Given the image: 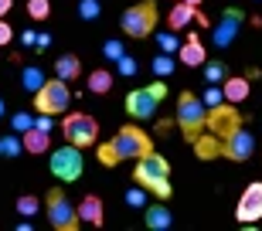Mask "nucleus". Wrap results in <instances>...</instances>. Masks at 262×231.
<instances>
[{"label": "nucleus", "mask_w": 262, "mask_h": 231, "mask_svg": "<svg viewBox=\"0 0 262 231\" xmlns=\"http://www.w3.org/2000/svg\"><path fill=\"white\" fill-rule=\"evenodd\" d=\"M191 146H194L198 160H214V156H222V136L208 133V129H204V133L198 136V140H194Z\"/></svg>", "instance_id": "20"}, {"label": "nucleus", "mask_w": 262, "mask_h": 231, "mask_svg": "<svg viewBox=\"0 0 262 231\" xmlns=\"http://www.w3.org/2000/svg\"><path fill=\"white\" fill-rule=\"evenodd\" d=\"M170 126H177V123H170V119H160V123H157V133L167 136V133H170Z\"/></svg>", "instance_id": "38"}, {"label": "nucleus", "mask_w": 262, "mask_h": 231, "mask_svg": "<svg viewBox=\"0 0 262 231\" xmlns=\"http://www.w3.org/2000/svg\"><path fill=\"white\" fill-rule=\"evenodd\" d=\"M174 123L181 126V133H184L187 143H194L198 136L208 129V106H204V99H198L194 92H181V96H177Z\"/></svg>", "instance_id": "3"}, {"label": "nucleus", "mask_w": 262, "mask_h": 231, "mask_svg": "<svg viewBox=\"0 0 262 231\" xmlns=\"http://www.w3.org/2000/svg\"><path fill=\"white\" fill-rule=\"evenodd\" d=\"M157 0H140V4H133V7L123 10V17H119V28H123V34L133 41H143L154 34L157 28Z\"/></svg>", "instance_id": "5"}, {"label": "nucleus", "mask_w": 262, "mask_h": 231, "mask_svg": "<svg viewBox=\"0 0 262 231\" xmlns=\"http://www.w3.org/2000/svg\"><path fill=\"white\" fill-rule=\"evenodd\" d=\"M4 112H7V106H4V99H0V115H4Z\"/></svg>", "instance_id": "42"}, {"label": "nucleus", "mask_w": 262, "mask_h": 231, "mask_svg": "<svg viewBox=\"0 0 262 231\" xmlns=\"http://www.w3.org/2000/svg\"><path fill=\"white\" fill-rule=\"evenodd\" d=\"M55 75L65 78V82H75V78L82 75V61H78V55H61L58 61H55Z\"/></svg>", "instance_id": "22"}, {"label": "nucleus", "mask_w": 262, "mask_h": 231, "mask_svg": "<svg viewBox=\"0 0 262 231\" xmlns=\"http://www.w3.org/2000/svg\"><path fill=\"white\" fill-rule=\"evenodd\" d=\"M10 7H14V0H0V17H7Z\"/></svg>", "instance_id": "40"}, {"label": "nucleus", "mask_w": 262, "mask_h": 231, "mask_svg": "<svg viewBox=\"0 0 262 231\" xmlns=\"http://www.w3.org/2000/svg\"><path fill=\"white\" fill-rule=\"evenodd\" d=\"M222 99H225V92L218 85H208V88H204V106H208V109H211V106H222Z\"/></svg>", "instance_id": "35"}, {"label": "nucleus", "mask_w": 262, "mask_h": 231, "mask_svg": "<svg viewBox=\"0 0 262 231\" xmlns=\"http://www.w3.org/2000/svg\"><path fill=\"white\" fill-rule=\"evenodd\" d=\"M14 207H17V214H24V218H34V211H38L41 204H38V197H34V194H20Z\"/></svg>", "instance_id": "28"}, {"label": "nucleus", "mask_w": 262, "mask_h": 231, "mask_svg": "<svg viewBox=\"0 0 262 231\" xmlns=\"http://www.w3.org/2000/svg\"><path fill=\"white\" fill-rule=\"evenodd\" d=\"M45 214H48V224L55 231H78L82 228V214L72 201H68V194L61 187H51L45 194Z\"/></svg>", "instance_id": "4"}, {"label": "nucleus", "mask_w": 262, "mask_h": 231, "mask_svg": "<svg viewBox=\"0 0 262 231\" xmlns=\"http://www.w3.org/2000/svg\"><path fill=\"white\" fill-rule=\"evenodd\" d=\"M252 153H255V136L249 133L245 126H238L228 140H222V156L232 160V164H245Z\"/></svg>", "instance_id": "12"}, {"label": "nucleus", "mask_w": 262, "mask_h": 231, "mask_svg": "<svg viewBox=\"0 0 262 231\" xmlns=\"http://www.w3.org/2000/svg\"><path fill=\"white\" fill-rule=\"evenodd\" d=\"M143 224L150 231H167V228H170V224H174V214L167 211V201L146 204V207H143Z\"/></svg>", "instance_id": "16"}, {"label": "nucleus", "mask_w": 262, "mask_h": 231, "mask_svg": "<svg viewBox=\"0 0 262 231\" xmlns=\"http://www.w3.org/2000/svg\"><path fill=\"white\" fill-rule=\"evenodd\" d=\"M61 133H65L68 143L82 146V150H89V146L99 143V123L92 119V115H85V112H68L65 123H61Z\"/></svg>", "instance_id": "9"}, {"label": "nucleus", "mask_w": 262, "mask_h": 231, "mask_svg": "<svg viewBox=\"0 0 262 231\" xmlns=\"http://www.w3.org/2000/svg\"><path fill=\"white\" fill-rule=\"evenodd\" d=\"M85 88H89V92H96V96H106V92H113V72H106V68L89 72Z\"/></svg>", "instance_id": "21"}, {"label": "nucleus", "mask_w": 262, "mask_h": 231, "mask_svg": "<svg viewBox=\"0 0 262 231\" xmlns=\"http://www.w3.org/2000/svg\"><path fill=\"white\" fill-rule=\"evenodd\" d=\"M133 183H140L143 191H150L157 201H170L174 197V187H170V164H167V156H160L157 150L140 156L136 160V170H133Z\"/></svg>", "instance_id": "2"}, {"label": "nucleus", "mask_w": 262, "mask_h": 231, "mask_svg": "<svg viewBox=\"0 0 262 231\" xmlns=\"http://www.w3.org/2000/svg\"><path fill=\"white\" fill-rule=\"evenodd\" d=\"M48 167H51V177L61 183H72L82 177V170H85V160H82V146L75 143H65L58 146V150H51L48 153Z\"/></svg>", "instance_id": "7"}, {"label": "nucleus", "mask_w": 262, "mask_h": 231, "mask_svg": "<svg viewBox=\"0 0 262 231\" xmlns=\"http://www.w3.org/2000/svg\"><path fill=\"white\" fill-rule=\"evenodd\" d=\"M72 106V88H68L65 78H48L45 85L34 92V109L38 112H48V115H58V112H68Z\"/></svg>", "instance_id": "8"}, {"label": "nucleus", "mask_w": 262, "mask_h": 231, "mask_svg": "<svg viewBox=\"0 0 262 231\" xmlns=\"http://www.w3.org/2000/svg\"><path fill=\"white\" fill-rule=\"evenodd\" d=\"M102 55H106V58H113V61H119V58L126 55V48H123V41H116V38H109L106 44H102Z\"/></svg>", "instance_id": "33"}, {"label": "nucleus", "mask_w": 262, "mask_h": 231, "mask_svg": "<svg viewBox=\"0 0 262 231\" xmlns=\"http://www.w3.org/2000/svg\"><path fill=\"white\" fill-rule=\"evenodd\" d=\"M249 75H228L222 82V92H225V99H228V102H235V106H238V102H245V99H249Z\"/></svg>", "instance_id": "19"}, {"label": "nucleus", "mask_w": 262, "mask_h": 231, "mask_svg": "<svg viewBox=\"0 0 262 231\" xmlns=\"http://www.w3.org/2000/svg\"><path fill=\"white\" fill-rule=\"evenodd\" d=\"M235 218L242 224H255L262 218V180L249 183L238 197V207H235Z\"/></svg>", "instance_id": "13"}, {"label": "nucleus", "mask_w": 262, "mask_h": 231, "mask_svg": "<svg viewBox=\"0 0 262 231\" xmlns=\"http://www.w3.org/2000/svg\"><path fill=\"white\" fill-rule=\"evenodd\" d=\"M78 14H82V20H99L102 4H99V0H82V4H78Z\"/></svg>", "instance_id": "30"}, {"label": "nucleus", "mask_w": 262, "mask_h": 231, "mask_svg": "<svg viewBox=\"0 0 262 231\" xmlns=\"http://www.w3.org/2000/svg\"><path fill=\"white\" fill-rule=\"evenodd\" d=\"M78 214H82V224L102 228V221H106V214H102V197L85 194V197H82V204H78Z\"/></svg>", "instance_id": "17"}, {"label": "nucleus", "mask_w": 262, "mask_h": 231, "mask_svg": "<svg viewBox=\"0 0 262 231\" xmlns=\"http://www.w3.org/2000/svg\"><path fill=\"white\" fill-rule=\"evenodd\" d=\"M48 44H51V34H45V31H41V34H38V44H34V51H45Z\"/></svg>", "instance_id": "37"}, {"label": "nucleus", "mask_w": 262, "mask_h": 231, "mask_svg": "<svg viewBox=\"0 0 262 231\" xmlns=\"http://www.w3.org/2000/svg\"><path fill=\"white\" fill-rule=\"evenodd\" d=\"M238 126H245V119H242V112L235 109V102H228V99H225L222 106H211V109H208V133L228 140Z\"/></svg>", "instance_id": "10"}, {"label": "nucleus", "mask_w": 262, "mask_h": 231, "mask_svg": "<svg viewBox=\"0 0 262 231\" xmlns=\"http://www.w3.org/2000/svg\"><path fill=\"white\" fill-rule=\"evenodd\" d=\"M24 44H28V48H34V44H38V34H34V31H24Z\"/></svg>", "instance_id": "39"}, {"label": "nucleus", "mask_w": 262, "mask_h": 231, "mask_svg": "<svg viewBox=\"0 0 262 231\" xmlns=\"http://www.w3.org/2000/svg\"><path fill=\"white\" fill-rule=\"evenodd\" d=\"M10 41H14V28L0 17V48H4V44H10Z\"/></svg>", "instance_id": "36"}, {"label": "nucleus", "mask_w": 262, "mask_h": 231, "mask_svg": "<svg viewBox=\"0 0 262 231\" xmlns=\"http://www.w3.org/2000/svg\"><path fill=\"white\" fill-rule=\"evenodd\" d=\"M225 78H228L225 61H204V82H208V85H222Z\"/></svg>", "instance_id": "24"}, {"label": "nucleus", "mask_w": 262, "mask_h": 231, "mask_svg": "<svg viewBox=\"0 0 262 231\" xmlns=\"http://www.w3.org/2000/svg\"><path fill=\"white\" fill-rule=\"evenodd\" d=\"M24 153V136L20 133H14V129H10L7 136H0V156H20Z\"/></svg>", "instance_id": "23"}, {"label": "nucleus", "mask_w": 262, "mask_h": 231, "mask_svg": "<svg viewBox=\"0 0 262 231\" xmlns=\"http://www.w3.org/2000/svg\"><path fill=\"white\" fill-rule=\"evenodd\" d=\"M154 150V140L140 126H119L109 143L99 146V164L102 167H119L123 160H140Z\"/></svg>", "instance_id": "1"}, {"label": "nucleus", "mask_w": 262, "mask_h": 231, "mask_svg": "<svg viewBox=\"0 0 262 231\" xmlns=\"http://www.w3.org/2000/svg\"><path fill=\"white\" fill-rule=\"evenodd\" d=\"M136 65H140V61H136L133 55H123V58L116 61V72H119L123 78H129V75H136Z\"/></svg>", "instance_id": "34"}, {"label": "nucleus", "mask_w": 262, "mask_h": 231, "mask_svg": "<svg viewBox=\"0 0 262 231\" xmlns=\"http://www.w3.org/2000/svg\"><path fill=\"white\" fill-rule=\"evenodd\" d=\"M24 136V153L31 156H41V153H51V133H45V129H38V126H31Z\"/></svg>", "instance_id": "18"}, {"label": "nucleus", "mask_w": 262, "mask_h": 231, "mask_svg": "<svg viewBox=\"0 0 262 231\" xmlns=\"http://www.w3.org/2000/svg\"><path fill=\"white\" fill-rule=\"evenodd\" d=\"M45 82H48V78H45V72H41V68H24V72H20V85L28 88V92H38L41 85H45Z\"/></svg>", "instance_id": "25"}, {"label": "nucleus", "mask_w": 262, "mask_h": 231, "mask_svg": "<svg viewBox=\"0 0 262 231\" xmlns=\"http://www.w3.org/2000/svg\"><path fill=\"white\" fill-rule=\"evenodd\" d=\"M242 20H245V10H242V7H225V10H222V20L211 28L214 48H218V51L232 48L235 38H238V31H242Z\"/></svg>", "instance_id": "11"}, {"label": "nucleus", "mask_w": 262, "mask_h": 231, "mask_svg": "<svg viewBox=\"0 0 262 231\" xmlns=\"http://www.w3.org/2000/svg\"><path fill=\"white\" fill-rule=\"evenodd\" d=\"M51 14V4L48 0H28V17L31 20H45Z\"/></svg>", "instance_id": "29"}, {"label": "nucleus", "mask_w": 262, "mask_h": 231, "mask_svg": "<svg viewBox=\"0 0 262 231\" xmlns=\"http://www.w3.org/2000/svg\"><path fill=\"white\" fill-rule=\"evenodd\" d=\"M31 126H34L31 112H14V115H10V129H14V133H28Z\"/></svg>", "instance_id": "32"}, {"label": "nucleus", "mask_w": 262, "mask_h": 231, "mask_svg": "<svg viewBox=\"0 0 262 231\" xmlns=\"http://www.w3.org/2000/svg\"><path fill=\"white\" fill-rule=\"evenodd\" d=\"M181 44H184V41H177V34H174V31H164V34H157V48H160V51H167V55L181 51Z\"/></svg>", "instance_id": "27"}, {"label": "nucleus", "mask_w": 262, "mask_h": 231, "mask_svg": "<svg viewBox=\"0 0 262 231\" xmlns=\"http://www.w3.org/2000/svg\"><path fill=\"white\" fill-rule=\"evenodd\" d=\"M164 99H167V82H164V78H157V82H150V85L129 92V96H126V112L143 123V119H150V115L160 109Z\"/></svg>", "instance_id": "6"}, {"label": "nucleus", "mask_w": 262, "mask_h": 231, "mask_svg": "<svg viewBox=\"0 0 262 231\" xmlns=\"http://www.w3.org/2000/svg\"><path fill=\"white\" fill-rule=\"evenodd\" d=\"M174 4H194V7H201L204 0H174Z\"/></svg>", "instance_id": "41"}, {"label": "nucleus", "mask_w": 262, "mask_h": 231, "mask_svg": "<svg viewBox=\"0 0 262 231\" xmlns=\"http://www.w3.org/2000/svg\"><path fill=\"white\" fill-rule=\"evenodd\" d=\"M177 58H181V65H187V68H204V61H208V48H204V41L198 38V34H191V38L181 44Z\"/></svg>", "instance_id": "15"}, {"label": "nucleus", "mask_w": 262, "mask_h": 231, "mask_svg": "<svg viewBox=\"0 0 262 231\" xmlns=\"http://www.w3.org/2000/svg\"><path fill=\"white\" fill-rule=\"evenodd\" d=\"M191 20L208 24V17L201 14V7H194V4H174V7H170V14H167V28H170V31H184Z\"/></svg>", "instance_id": "14"}, {"label": "nucleus", "mask_w": 262, "mask_h": 231, "mask_svg": "<svg viewBox=\"0 0 262 231\" xmlns=\"http://www.w3.org/2000/svg\"><path fill=\"white\" fill-rule=\"evenodd\" d=\"M146 194H150V191H143L140 183H133V187L126 191V204H129V207H146Z\"/></svg>", "instance_id": "31"}, {"label": "nucleus", "mask_w": 262, "mask_h": 231, "mask_svg": "<svg viewBox=\"0 0 262 231\" xmlns=\"http://www.w3.org/2000/svg\"><path fill=\"white\" fill-rule=\"evenodd\" d=\"M150 68H154L157 78H170V75H174V58L167 55V51H160V55L150 61Z\"/></svg>", "instance_id": "26"}]
</instances>
